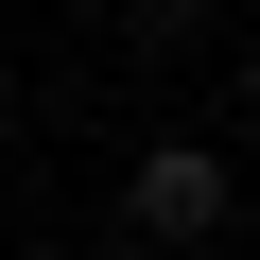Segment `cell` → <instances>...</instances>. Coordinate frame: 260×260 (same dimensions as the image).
<instances>
[{"label":"cell","instance_id":"cell-1","mask_svg":"<svg viewBox=\"0 0 260 260\" xmlns=\"http://www.w3.org/2000/svg\"><path fill=\"white\" fill-rule=\"evenodd\" d=\"M225 208H243V174H225V139H139V174H121V225L139 243H225Z\"/></svg>","mask_w":260,"mask_h":260},{"label":"cell","instance_id":"cell-2","mask_svg":"<svg viewBox=\"0 0 260 260\" xmlns=\"http://www.w3.org/2000/svg\"><path fill=\"white\" fill-rule=\"evenodd\" d=\"M243 18H260V0H243Z\"/></svg>","mask_w":260,"mask_h":260}]
</instances>
